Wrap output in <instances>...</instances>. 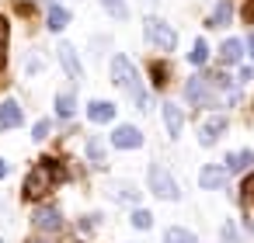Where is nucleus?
<instances>
[{
	"instance_id": "obj_24",
	"label": "nucleus",
	"mask_w": 254,
	"mask_h": 243,
	"mask_svg": "<svg viewBox=\"0 0 254 243\" xmlns=\"http://www.w3.org/2000/svg\"><path fill=\"white\" fill-rule=\"evenodd\" d=\"M49 129H53V122H49V118H39V122H35V129H32V139H46V136H49Z\"/></svg>"
},
{
	"instance_id": "obj_9",
	"label": "nucleus",
	"mask_w": 254,
	"mask_h": 243,
	"mask_svg": "<svg viewBox=\"0 0 254 243\" xmlns=\"http://www.w3.org/2000/svg\"><path fill=\"white\" fill-rule=\"evenodd\" d=\"M226 132V115H212L198 125V143L202 146H216V139Z\"/></svg>"
},
{
	"instance_id": "obj_17",
	"label": "nucleus",
	"mask_w": 254,
	"mask_h": 243,
	"mask_svg": "<svg viewBox=\"0 0 254 243\" xmlns=\"http://www.w3.org/2000/svg\"><path fill=\"white\" fill-rule=\"evenodd\" d=\"M70 25V11L66 7H49V32H63Z\"/></svg>"
},
{
	"instance_id": "obj_15",
	"label": "nucleus",
	"mask_w": 254,
	"mask_h": 243,
	"mask_svg": "<svg viewBox=\"0 0 254 243\" xmlns=\"http://www.w3.org/2000/svg\"><path fill=\"white\" fill-rule=\"evenodd\" d=\"M254 163V153L251 149H240V153H226V160H223V167L230 170V174H240V170H247Z\"/></svg>"
},
{
	"instance_id": "obj_10",
	"label": "nucleus",
	"mask_w": 254,
	"mask_h": 243,
	"mask_svg": "<svg viewBox=\"0 0 254 243\" xmlns=\"http://www.w3.org/2000/svg\"><path fill=\"white\" fill-rule=\"evenodd\" d=\"M60 63H63V70H66V77L73 80V84H80L84 80V66H80V59H77V49L73 46H60Z\"/></svg>"
},
{
	"instance_id": "obj_23",
	"label": "nucleus",
	"mask_w": 254,
	"mask_h": 243,
	"mask_svg": "<svg viewBox=\"0 0 254 243\" xmlns=\"http://www.w3.org/2000/svg\"><path fill=\"white\" fill-rule=\"evenodd\" d=\"M101 7H105V11H108L112 18H119V21H122V18L129 14V7H126V0H101Z\"/></svg>"
},
{
	"instance_id": "obj_2",
	"label": "nucleus",
	"mask_w": 254,
	"mask_h": 243,
	"mask_svg": "<svg viewBox=\"0 0 254 243\" xmlns=\"http://www.w3.org/2000/svg\"><path fill=\"white\" fill-rule=\"evenodd\" d=\"M63 177V167L56 163V160H39L32 170H28V177H25V198L32 201V198H46V194H53L56 191V181Z\"/></svg>"
},
{
	"instance_id": "obj_8",
	"label": "nucleus",
	"mask_w": 254,
	"mask_h": 243,
	"mask_svg": "<svg viewBox=\"0 0 254 243\" xmlns=\"http://www.w3.org/2000/svg\"><path fill=\"white\" fill-rule=\"evenodd\" d=\"M112 146H115V149H139V146H143V132H139L136 125H115Z\"/></svg>"
},
{
	"instance_id": "obj_21",
	"label": "nucleus",
	"mask_w": 254,
	"mask_h": 243,
	"mask_svg": "<svg viewBox=\"0 0 254 243\" xmlns=\"http://www.w3.org/2000/svg\"><path fill=\"white\" fill-rule=\"evenodd\" d=\"M56 111H60L63 118H70V115L77 111V101H73V94H56Z\"/></svg>"
},
{
	"instance_id": "obj_28",
	"label": "nucleus",
	"mask_w": 254,
	"mask_h": 243,
	"mask_svg": "<svg viewBox=\"0 0 254 243\" xmlns=\"http://www.w3.org/2000/svg\"><path fill=\"white\" fill-rule=\"evenodd\" d=\"M247 56L254 59V32H251V39H247Z\"/></svg>"
},
{
	"instance_id": "obj_27",
	"label": "nucleus",
	"mask_w": 254,
	"mask_h": 243,
	"mask_svg": "<svg viewBox=\"0 0 254 243\" xmlns=\"http://www.w3.org/2000/svg\"><path fill=\"white\" fill-rule=\"evenodd\" d=\"M7 174H11V163H7V160H0V177H7Z\"/></svg>"
},
{
	"instance_id": "obj_18",
	"label": "nucleus",
	"mask_w": 254,
	"mask_h": 243,
	"mask_svg": "<svg viewBox=\"0 0 254 243\" xmlns=\"http://www.w3.org/2000/svg\"><path fill=\"white\" fill-rule=\"evenodd\" d=\"M164 243H198V236L188 233V229H181V226H171V229L164 233Z\"/></svg>"
},
{
	"instance_id": "obj_26",
	"label": "nucleus",
	"mask_w": 254,
	"mask_h": 243,
	"mask_svg": "<svg viewBox=\"0 0 254 243\" xmlns=\"http://www.w3.org/2000/svg\"><path fill=\"white\" fill-rule=\"evenodd\" d=\"M119 198H126V201H136V191H132L129 184H119Z\"/></svg>"
},
{
	"instance_id": "obj_5",
	"label": "nucleus",
	"mask_w": 254,
	"mask_h": 243,
	"mask_svg": "<svg viewBox=\"0 0 254 243\" xmlns=\"http://www.w3.org/2000/svg\"><path fill=\"white\" fill-rule=\"evenodd\" d=\"M143 28H146V39H150L157 49L174 52V46H178V32H174L167 21H160V18H146V21H143Z\"/></svg>"
},
{
	"instance_id": "obj_11",
	"label": "nucleus",
	"mask_w": 254,
	"mask_h": 243,
	"mask_svg": "<svg viewBox=\"0 0 254 243\" xmlns=\"http://www.w3.org/2000/svg\"><path fill=\"white\" fill-rule=\"evenodd\" d=\"M25 122V115H21V104L14 101V97H7L4 104H0V129H18Z\"/></svg>"
},
{
	"instance_id": "obj_12",
	"label": "nucleus",
	"mask_w": 254,
	"mask_h": 243,
	"mask_svg": "<svg viewBox=\"0 0 254 243\" xmlns=\"http://www.w3.org/2000/svg\"><path fill=\"white\" fill-rule=\"evenodd\" d=\"M164 129H167V136L171 139H178L181 136V129H185V115H181V108L178 104H164Z\"/></svg>"
},
{
	"instance_id": "obj_16",
	"label": "nucleus",
	"mask_w": 254,
	"mask_h": 243,
	"mask_svg": "<svg viewBox=\"0 0 254 243\" xmlns=\"http://www.w3.org/2000/svg\"><path fill=\"white\" fill-rule=\"evenodd\" d=\"M230 14H233V4H230V0H219L216 11H212V18H209V28H223L230 21Z\"/></svg>"
},
{
	"instance_id": "obj_19",
	"label": "nucleus",
	"mask_w": 254,
	"mask_h": 243,
	"mask_svg": "<svg viewBox=\"0 0 254 243\" xmlns=\"http://www.w3.org/2000/svg\"><path fill=\"white\" fill-rule=\"evenodd\" d=\"M188 63H191V66H205V63H209V46H205L202 39L191 46V52H188Z\"/></svg>"
},
{
	"instance_id": "obj_29",
	"label": "nucleus",
	"mask_w": 254,
	"mask_h": 243,
	"mask_svg": "<svg viewBox=\"0 0 254 243\" xmlns=\"http://www.w3.org/2000/svg\"><path fill=\"white\" fill-rule=\"evenodd\" d=\"M0 243H4V240H0Z\"/></svg>"
},
{
	"instance_id": "obj_25",
	"label": "nucleus",
	"mask_w": 254,
	"mask_h": 243,
	"mask_svg": "<svg viewBox=\"0 0 254 243\" xmlns=\"http://www.w3.org/2000/svg\"><path fill=\"white\" fill-rule=\"evenodd\" d=\"M4 59H7V21L0 18V66H4Z\"/></svg>"
},
{
	"instance_id": "obj_7",
	"label": "nucleus",
	"mask_w": 254,
	"mask_h": 243,
	"mask_svg": "<svg viewBox=\"0 0 254 243\" xmlns=\"http://www.w3.org/2000/svg\"><path fill=\"white\" fill-rule=\"evenodd\" d=\"M226 177H230V170H226L223 163H205V167L198 170V188L219 191V188H226Z\"/></svg>"
},
{
	"instance_id": "obj_13",
	"label": "nucleus",
	"mask_w": 254,
	"mask_h": 243,
	"mask_svg": "<svg viewBox=\"0 0 254 243\" xmlns=\"http://www.w3.org/2000/svg\"><path fill=\"white\" fill-rule=\"evenodd\" d=\"M115 111H119V108H115L112 101H91V104H87V118H91V122H98V125L115 122Z\"/></svg>"
},
{
	"instance_id": "obj_3",
	"label": "nucleus",
	"mask_w": 254,
	"mask_h": 243,
	"mask_svg": "<svg viewBox=\"0 0 254 243\" xmlns=\"http://www.w3.org/2000/svg\"><path fill=\"white\" fill-rule=\"evenodd\" d=\"M146 184H150V191H153L160 201H178V198H181L178 181H174L171 170L160 167V163H150V170H146Z\"/></svg>"
},
{
	"instance_id": "obj_6",
	"label": "nucleus",
	"mask_w": 254,
	"mask_h": 243,
	"mask_svg": "<svg viewBox=\"0 0 254 243\" xmlns=\"http://www.w3.org/2000/svg\"><path fill=\"white\" fill-rule=\"evenodd\" d=\"M32 226L39 233H60L63 229V212L56 205H39V208H32Z\"/></svg>"
},
{
	"instance_id": "obj_1",
	"label": "nucleus",
	"mask_w": 254,
	"mask_h": 243,
	"mask_svg": "<svg viewBox=\"0 0 254 243\" xmlns=\"http://www.w3.org/2000/svg\"><path fill=\"white\" fill-rule=\"evenodd\" d=\"M112 80L129 94V101L136 104V111H146V108H150V91L143 87L136 66H132L126 56H115V59H112Z\"/></svg>"
},
{
	"instance_id": "obj_20",
	"label": "nucleus",
	"mask_w": 254,
	"mask_h": 243,
	"mask_svg": "<svg viewBox=\"0 0 254 243\" xmlns=\"http://www.w3.org/2000/svg\"><path fill=\"white\" fill-rule=\"evenodd\" d=\"M87 156H91V163H105V143L98 136H87Z\"/></svg>"
},
{
	"instance_id": "obj_22",
	"label": "nucleus",
	"mask_w": 254,
	"mask_h": 243,
	"mask_svg": "<svg viewBox=\"0 0 254 243\" xmlns=\"http://www.w3.org/2000/svg\"><path fill=\"white\" fill-rule=\"evenodd\" d=\"M129 222H132V229H150V226H153V215H150L146 208H136V212L129 215Z\"/></svg>"
},
{
	"instance_id": "obj_4",
	"label": "nucleus",
	"mask_w": 254,
	"mask_h": 243,
	"mask_svg": "<svg viewBox=\"0 0 254 243\" xmlns=\"http://www.w3.org/2000/svg\"><path fill=\"white\" fill-rule=\"evenodd\" d=\"M212 87H216L212 77H191V80L185 84V97H188L191 104H198V108H216V104H219V94H216Z\"/></svg>"
},
{
	"instance_id": "obj_14",
	"label": "nucleus",
	"mask_w": 254,
	"mask_h": 243,
	"mask_svg": "<svg viewBox=\"0 0 254 243\" xmlns=\"http://www.w3.org/2000/svg\"><path fill=\"white\" fill-rule=\"evenodd\" d=\"M219 56H223L226 66H237V63L244 59V42H240V39H226V42L219 46Z\"/></svg>"
}]
</instances>
